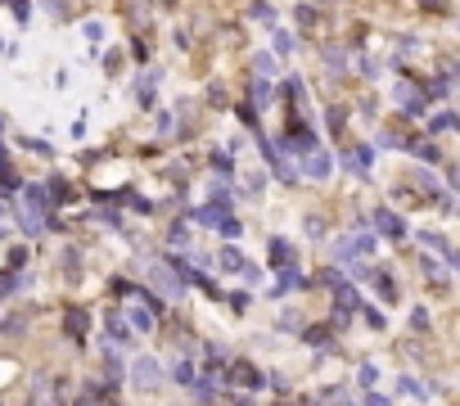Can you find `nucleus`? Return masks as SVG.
Returning <instances> with one entry per match:
<instances>
[{"instance_id": "f257e3e1", "label": "nucleus", "mask_w": 460, "mask_h": 406, "mask_svg": "<svg viewBox=\"0 0 460 406\" xmlns=\"http://www.w3.org/2000/svg\"><path fill=\"white\" fill-rule=\"evenodd\" d=\"M375 222H379V230H384V235H407V226H402V217H393V213H379L375 217Z\"/></svg>"}, {"instance_id": "f03ea898", "label": "nucleus", "mask_w": 460, "mask_h": 406, "mask_svg": "<svg viewBox=\"0 0 460 406\" xmlns=\"http://www.w3.org/2000/svg\"><path fill=\"white\" fill-rule=\"evenodd\" d=\"M311 176H325V171H330V154H311Z\"/></svg>"}, {"instance_id": "7ed1b4c3", "label": "nucleus", "mask_w": 460, "mask_h": 406, "mask_svg": "<svg viewBox=\"0 0 460 406\" xmlns=\"http://www.w3.org/2000/svg\"><path fill=\"white\" fill-rule=\"evenodd\" d=\"M433 131H456V113H438V118H433Z\"/></svg>"}]
</instances>
